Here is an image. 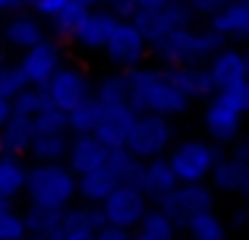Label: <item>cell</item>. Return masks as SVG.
<instances>
[{
    "label": "cell",
    "instance_id": "cell-15",
    "mask_svg": "<svg viewBox=\"0 0 249 240\" xmlns=\"http://www.w3.org/2000/svg\"><path fill=\"white\" fill-rule=\"evenodd\" d=\"M107 152L110 148H104L95 136H70L63 165L70 167L73 177H82V174H89V171H98V167L107 161Z\"/></svg>",
    "mask_w": 249,
    "mask_h": 240
},
{
    "label": "cell",
    "instance_id": "cell-43",
    "mask_svg": "<svg viewBox=\"0 0 249 240\" xmlns=\"http://www.w3.org/2000/svg\"><path fill=\"white\" fill-rule=\"evenodd\" d=\"M6 120H10V98H3V95H0V127H3Z\"/></svg>",
    "mask_w": 249,
    "mask_h": 240
},
{
    "label": "cell",
    "instance_id": "cell-23",
    "mask_svg": "<svg viewBox=\"0 0 249 240\" xmlns=\"http://www.w3.org/2000/svg\"><path fill=\"white\" fill-rule=\"evenodd\" d=\"M29 146H32L29 120L10 117L0 127V155H6V158H22V155H29Z\"/></svg>",
    "mask_w": 249,
    "mask_h": 240
},
{
    "label": "cell",
    "instance_id": "cell-44",
    "mask_svg": "<svg viewBox=\"0 0 249 240\" xmlns=\"http://www.w3.org/2000/svg\"><path fill=\"white\" fill-rule=\"evenodd\" d=\"M73 3H79L82 10H95V6H101V0H73Z\"/></svg>",
    "mask_w": 249,
    "mask_h": 240
},
{
    "label": "cell",
    "instance_id": "cell-37",
    "mask_svg": "<svg viewBox=\"0 0 249 240\" xmlns=\"http://www.w3.org/2000/svg\"><path fill=\"white\" fill-rule=\"evenodd\" d=\"M0 240H25V228H22V215L19 212H3L0 215Z\"/></svg>",
    "mask_w": 249,
    "mask_h": 240
},
{
    "label": "cell",
    "instance_id": "cell-39",
    "mask_svg": "<svg viewBox=\"0 0 249 240\" xmlns=\"http://www.w3.org/2000/svg\"><path fill=\"white\" fill-rule=\"evenodd\" d=\"M101 3L114 19H129L136 13V0H101Z\"/></svg>",
    "mask_w": 249,
    "mask_h": 240
},
{
    "label": "cell",
    "instance_id": "cell-4",
    "mask_svg": "<svg viewBox=\"0 0 249 240\" xmlns=\"http://www.w3.org/2000/svg\"><path fill=\"white\" fill-rule=\"evenodd\" d=\"M174 142V123L167 117H158V114H139L129 129L126 139V152L133 155L136 161H152V158H164V152Z\"/></svg>",
    "mask_w": 249,
    "mask_h": 240
},
{
    "label": "cell",
    "instance_id": "cell-46",
    "mask_svg": "<svg viewBox=\"0 0 249 240\" xmlns=\"http://www.w3.org/2000/svg\"><path fill=\"white\" fill-rule=\"evenodd\" d=\"M6 10H16V3L13 0H0V13H6Z\"/></svg>",
    "mask_w": 249,
    "mask_h": 240
},
{
    "label": "cell",
    "instance_id": "cell-11",
    "mask_svg": "<svg viewBox=\"0 0 249 240\" xmlns=\"http://www.w3.org/2000/svg\"><path fill=\"white\" fill-rule=\"evenodd\" d=\"M16 67H19V73H22V79H25L29 89H44L51 76L63 67V51H60V44H57V38H44L35 48L22 51V60H19Z\"/></svg>",
    "mask_w": 249,
    "mask_h": 240
},
{
    "label": "cell",
    "instance_id": "cell-49",
    "mask_svg": "<svg viewBox=\"0 0 249 240\" xmlns=\"http://www.w3.org/2000/svg\"><path fill=\"white\" fill-rule=\"evenodd\" d=\"M129 240H148V237H129Z\"/></svg>",
    "mask_w": 249,
    "mask_h": 240
},
{
    "label": "cell",
    "instance_id": "cell-25",
    "mask_svg": "<svg viewBox=\"0 0 249 240\" xmlns=\"http://www.w3.org/2000/svg\"><path fill=\"white\" fill-rule=\"evenodd\" d=\"M183 228H186L189 240H227V224H224V218L214 215V209L189 215Z\"/></svg>",
    "mask_w": 249,
    "mask_h": 240
},
{
    "label": "cell",
    "instance_id": "cell-16",
    "mask_svg": "<svg viewBox=\"0 0 249 240\" xmlns=\"http://www.w3.org/2000/svg\"><path fill=\"white\" fill-rule=\"evenodd\" d=\"M104 228L98 205H70L60 215L57 240H95V231Z\"/></svg>",
    "mask_w": 249,
    "mask_h": 240
},
{
    "label": "cell",
    "instance_id": "cell-21",
    "mask_svg": "<svg viewBox=\"0 0 249 240\" xmlns=\"http://www.w3.org/2000/svg\"><path fill=\"white\" fill-rule=\"evenodd\" d=\"M208 29L224 41V38H246L249 35V0H231L227 6H221L218 13H212Z\"/></svg>",
    "mask_w": 249,
    "mask_h": 240
},
{
    "label": "cell",
    "instance_id": "cell-36",
    "mask_svg": "<svg viewBox=\"0 0 249 240\" xmlns=\"http://www.w3.org/2000/svg\"><path fill=\"white\" fill-rule=\"evenodd\" d=\"M214 98H221L227 108H233L237 114H246V108H249V82H240V86H231V89H221V92H214Z\"/></svg>",
    "mask_w": 249,
    "mask_h": 240
},
{
    "label": "cell",
    "instance_id": "cell-12",
    "mask_svg": "<svg viewBox=\"0 0 249 240\" xmlns=\"http://www.w3.org/2000/svg\"><path fill=\"white\" fill-rule=\"evenodd\" d=\"M212 190H221V193H249V158H246V142H237L231 155H221L214 161L212 174Z\"/></svg>",
    "mask_w": 249,
    "mask_h": 240
},
{
    "label": "cell",
    "instance_id": "cell-10",
    "mask_svg": "<svg viewBox=\"0 0 249 240\" xmlns=\"http://www.w3.org/2000/svg\"><path fill=\"white\" fill-rule=\"evenodd\" d=\"M193 19L196 16L186 6V0H174V3H167L164 10H158V13H133L129 22L142 32L145 44H155L158 38H164L170 32H177V29H189Z\"/></svg>",
    "mask_w": 249,
    "mask_h": 240
},
{
    "label": "cell",
    "instance_id": "cell-42",
    "mask_svg": "<svg viewBox=\"0 0 249 240\" xmlns=\"http://www.w3.org/2000/svg\"><path fill=\"white\" fill-rule=\"evenodd\" d=\"M174 0H136V13H158Z\"/></svg>",
    "mask_w": 249,
    "mask_h": 240
},
{
    "label": "cell",
    "instance_id": "cell-47",
    "mask_svg": "<svg viewBox=\"0 0 249 240\" xmlns=\"http://www.w3.org/2000/svg\"><path fill=\"white\" fill-rule=\"evenodd\" d=\"M13 209V203H6V199H0V215H3V212H10Z\"/></svg>",
    "mask_w": 249,
    "mask_h": 240
},
{
    "label": "cell",
    "instance_id": "cell-40",
    "mask_svg": "<svg viewBox=\"0 0 249 240\" xmlns=\"http://www.w3.org/2000/svg\"><path fill=\"white\" fill-rule=\"evenodd\" d=\"M231 0H186V6L193 10V16H212V13H218L221 6H227Z\"/></svg>",
    "mask_w": 249,
    "mask_h": 240
},
{
    "label": "cell",
    "instance_id": "cell-26",
    "mask_svg": "<svg viewBox=\"0 0 249 240\" xmlns=\"http://www.w3.org/2000/svg\"><path fill=\"white\" fill-rule=\"evenodd\" d=\"M67 133H57V136H32V146L29 155L35 158V165H60L67 158Z\"/></svg>",
    "mask_w": 249,
    "mask_h": 240
},
{
    "label": "cell",
    "instance_id": "cell-45",
    "mask_svg": "<svg viewBox=\"0 0 249 240\" xmlns=\"http://www.w3.org/2000/svg\"><path fill=\"white\" fill-rule=\"evenodd\" d=\"M13 3H16V10H32L35 0H13Z\"/></svg>",
    "mask_w": 249,
    "mask_h": 240
},
{
    "label": "cell",
    "instance_id": "cell-48",
    "mask_svg": "<svg viewBox=\"0 0 249 240\" xmlns=\"http://www.w3.org/2000/svg\"><path fill=\"white\" fill-rule=\"evenodd\" d=\"M3 63H6V60H3V48H0V67H3Z\"/></svg>",
    "mask_w": 249,
    "mask_h": 240
},
{
    "label": "cell",
    "instance_id": "cell-31",
    "mask_svg": "<svg viewBox=\"0 0 249 240\" xmlns=\"http://www.w3.org/2000/svg\"><path fill=\"white\" fill-rule=\"evenodd\" d=\"M104 167H107V174L117 180V186H120V184H136L142 161H136L133 155L126 152V148H110V152H107V161H104Z\"/></svg>",
    "mask_w": 249,
    "mask_h": 240
},
{
    "label": "cell",
    "instance_id": "cell-29",
    "mask_svg": "<svg viewBox=\"0 0 249 240\" xmlns=\"http://www.w3.org/2000/svg\"><path fill=\"white\" fill-rule=\"evenodd\" d=\"M101 105L95 98H85L82 105H76L73 111H67V136H91L95 133Z\"/></svg>",
    "mask_w": 249,
    "mask_h": 240
},
{
    "label": "cell",
    "instance_id": "cell-27",
    "mask_svg": "<svg viewBox=\"0 0 249 240\" xmlns=\"http://www.w3.org/2000/svg\"><path fill=\"white\" fill-rule=\"evenodd\" d=\"M91 98L101 108L126 105V73H104L98 86H91Z\"/></svg>",
    "mask_w": 249,
    "mask_h": 240
},
{
    "label": "cell",
    "instance_id": "cell-9",
    "mask_svg": "<svg viewBox=\"0 0 249 240\" xmlns=\"http://www.w3.org/2000/svg\"><path fill=\"white\" fill-rule=\"evenodd\" d=\"M44 95H48V101L57 108V111H73L76 105H82L85 98H91V79L89 73H85L82 67H76V63H67V67H60L54 76L48 79V86L41 89Z\"/></svg>",
    "mask_w": 249,
    "mask_h": 240
},
{
    "label": "cell",
    "instance_id": "cell-34",
    "mask_svg": "<svg viewBox=\"0 0 249 240\" xmlns=\"http://www.w3.org/2000/svg\"><path fill=\"white\" fill-rule=\"evenodd\" d=\"M82 16H85V10H82L79 3H73V0H70V3L63 6V10L57 13V16L51 19L48 25L54 29V35H57V38H70V35H73V29L79 25V19H82Z\"/></svg>",
    "mask_w": 249,
    "mask_h": 240
},
{
    "label": "cell",
    "instance_id": "cell-5",
    "mask_svg": "<svg viewBox=\"0 0 249 240\" xmlns=\"http://www.w3.org/2000/svg\"><path fill=\"white\" fill-rule=\"evenodd\" d=\"M218 158H221V152L212 146V142L186 139L170 152L167 165H170V171H174L177 184H205Z\"/></svg>",
    "mask_w": 249,
    "mask_h": 240
},
{
    "label": "cell",
    "instance_id": "cell-24",
    "mask_svg": "<svg viewBox=\"0 0 249 240\" xmlns=\"http://www.w3.org/2000/svg\"><path fill=\"white\" fill-rule=\"evenodd\" d=\"M117 186V180L107 174V167H98V171H89L82 177H76V196L85 199V205H101L104 199L110 196V190Z\"/></svg>",
    "mask_w": 249,
    "mask_h": 240
},
{
    "label": "cell",
    "instance_id": "cell-22",
    "mask_svg": "<svg viewBox=\"0 0 249 240\" xmlns=\"http://www.w3.org/2000/svg\"><path fill=\"white\" fill-rule=\"evenodd\" d=\"M170 76H174V86L183 92V98H186L189 105H193V101H205V98L214 95V86H212V79H208V70L202 67V63L199 67H174Z\"/></svg>",
    "mask_w": 249,
    "mask_h": 240
},
{
    "label": "cell",
    "instance_id": "cell-17",
    "mask_svg": "<svg viewBox=\"0 0 249 240\" xmlns=\"http://www.w3.org/2000/svg\"><path fill=\"white\" fill-rule=\"evenodd\" d=\"M117 19L110 16L104 6H95V10H85V16L79 19V25L73 29V44L82 51H101L104 41H107L110 29H114Z\"/></svg>",
    "mask_w": 249,
    "mask_h": 240
},
{
    "label": "cell",
    "instance_id": "cell-1",
    "mask_svg": "<svg viewBox=\"0 0 249 240\" xmlns=\"http://www.w3.org/2000/svg\"><path fill=\"white\" fill-rule=\"evenodd\" d=\"M126 105L136 114H158L170 120L186 111L189 101L174 86L167 67H136L126 73Z\"/></svg>",
    "mask_w": 249,
    "mask_h": 240
},
{
    "label": "cell",
    "instance_id": "cell-2",
    "mask_svg": "<svg viewBox=\"0 0 249 240\" xmlns=\"http://www.w3.org/2000/svg\"><path fill=\"white\" fill-rule=\"evenodd\" d=\"M152 48V54L158 57L164 67H199L202 60H208L212 54H218L221 48H224V41H221L218 35H214L212 29H177L170 32V35L158 38L155 44H148Z\"/></svg>",
    "mask_w": 249,
    "mask_h": 240
},
{
    "label": "cell",
    "instance_id": "cell-32",
    "mask_svg": "<svg viewBox=\"0 0 249 240\" xmlns=\"http://www.w3.org/2000/svg\"><path fill=\"white\" fill-rule=\"evenodd\" d=\"M177 228L174 222L164 215V212H158L152 205V209H145V215H142L139 222V237H148V240H174Z\"/></svg>",
    "mask_w": 249,
    "mask_h": 240
},
{
    "label": "cell",
    "instance_id": "cell-6",
    "mask_svg": "<svg viewBox=\"0 0 249 240\" xmlns=\"http://www.w3.org/2000/svg\"><path fill=\"white\" fill-rule=\"evenodd\" d=\"M101 54L107 57V63H114L120 73H129V70L142 67V60H145L148 54V44L145 38H142V32L136 29L129 19H117L114 29H110L107 41H104Z\"/></svg>",
    "mask_w": 249,
    "mask_h": 240
},
{
    "label": "cell",
    "instance_id": "cell-8",
    "mask_svg": "<svg viewBox=\"0 0 249 240\" xmlns=\"http://www.w3.org/2000/svg\"><path fill=\"white\" fill-rule=\"evenodd\" d=\"M155 209L164 212L170 222H174V228H183L189 215L214 209V190L205 184H177L167 196H161L155 203Z\"/></svg>",
    "mask_w": 249,
    "mask_h": 240
},
{
    "label": "cell",
    "instance_id": "cell-13",
    "mask_svg": "<svg viewBox=\"0 0 249 240\" xmlns=\"http://www.w3.org/2000/svg\"><path fill=\"white\" fill-rule=\"evenodd\" d=\"M139 114L133 111L129 105H114V108H101L98 114V123H95V139L101 142L104 148H123L129 139V129Z\"/></svg>",
    "mask_w": 249,
    "mask_h": 240
},
{
    "label": "cell",
    "instance_id": "cell-35",
    "mask_svg": "<svg viewBox=\"0 0 249 240\" xmlns=\"http://www.w3.org/2000/svg\"><path fill=\"white\" fill-rule=\"evenodd\" d=\"M25 89H29V86H25V79H22V73H19L16 63H13V67L3 63V67H0V95L13 101L19 92H25Z\"/></svg>",
    "mask_w": 249,
    "mask_h": 240
},
{
    "label": "cell",
    "instance_id": "cell-19",
    "mask_svg": "<svg viewBox=\"0 0 249 240\" xmlns=\"http://www.w3.org/2000/svg\"><path fill=\"white\" fill-rule=\"evenodd\" d=\"M44 25H41V19L35 16V13H29V10H19V13H13L10 19H6V25H3V41L10 44V48H16V51H29V48H35L38 41H44Z\"/></svg>",
    "mask_w": 249,
    "mask_h": 240
},
{
    "label": "cell",
    "instance_id": "cell-18",
    "mask_svg": "<svg viewBox=\"0 0 249 240\" xmlns=\"http://www.w3.org/2000/svg\"><path fill=\"white\" fill-rule=\"evenodd\" d=\"M202 123L214 142H233L240 136V127H243V114H237L233 108H227L221 98L212 95L205 105V114H202Z\"/></svg>",
    "mask_w": 249,
    "mask_h": 240
},
{
    "label": "cell",
    "instance_id": "cell-28",
    "mask_svg": "<svg viewBox=\"0 0 249 240\" xmlns=\"http://www.w3.org/2000/svg\"><path fill=\"white\" fill-rule=\"evenodd\" d=\"M25 186V165L22 158H6L0 155V199L13 203Z\"/></svg>",
    "mask_w": 249,
    "mask_h": 240
},
{
    "label": "cell",
    "instance_id": "cell-14",
    "mask_svg": "<svg viewBox=\"0 0 249 240\" xmlns=\"http://www.w3.org/2000/svg\"><path fill=\"white\" fill-rule=\"evenodd\" d=\"M205 70H208V79H212L214 92H221V89H231V86L246 82L249 60H246L243 51H237V48H221L218 54L208 57Z\"/></svg>",
    "mask_w": 249,
    "mask_h": 240
},
{
    "label": "cell",
    "instance_id": "cell-20",
    "mask_svg": "<svg viewBox=\"0 0 249 240\" xmlns=\"http://www.w3.org/2000/svg\"><path fill=\"white\" fill-rule=\"evenodd\" d=\"M136 186L142 190V196L158 203L161 196H167L170 190L177 186V177L170 171L167 158H152V161H142L139 167V177H136Z\"/></svg>",
    "mask_w": 249,
    "mask_h": 240
},
{
    "label": "cell",
    "instance_id": "cell-33",
    "mask_svg": "<svg viewBox=\"0 0 249 240\" xmlns=\"http://www.w3.org/2000/svg\"><path fill=\"white\" fill-rule=\"evenodd\" d=\"M29 127H32V136H57V133H67V114L57 111V108L48 101V105H44L41 111L29 120Z\"/></svg>",
    "mask_w": 249,
    "mask_h": 240
},
{
    "label": "cell",
    "instance_id": "cell-30",
    "mask_svg": "<svg viewBox=\"0 0 249 240\" xmlns=\"http://www.w3.org/2000/svg\"><path fill=\"white\" fill-rule=\"evenodd\" d=\"M22 215V228L25 237H44V234H54L60 228V215L63 212H51V209H38V205H29Z\"/></svg>",
    "mask_w": 249,
    "mask_h": 240
},
{
    "label": "cell",
    "instance_id": "cell-7",
    "mask_svg": "<svg viewBox=\"0 0 249 240\" xmlns=\"http://www.w3.org/2000/svg\"><path fill=\"white\" fill-rule=\"evenodd\" d=\"M145 209H148V199L142 196V190H139L136 184H120V186H114V190H110V196L104 199L101 205H98L104 224H110V228H120V231L139 228Z\"/></svg>",
    "mask_w": 249,
    "mask_h": 240
},
{
    "label": "cell",
    "instance_id": "cell-38",
    "mask_svg": "<svg viewBox=\"0 0 249 240\" xmlns=\"http://www.w3.org/2000/svg\"><path fill=\"white\" fill-rule=\"evenodd\" d=\"M67 3H70V0H35V6H32V10H35L38 19H48V22H51V19H54Z\"/></svg>",
    "mask_w": 249,
    "mask_h": 240
},
{
    "label": "cell",
    "instance_id": "cell-41",
    "mask_svg": "<svg viewBox=\"0 0 249 240\" xmlns=\"http://www.w3.org/2000/svg\"><path fill=\"white\" fill-rule=\"evenodd\" d=\"M95 240H129V231H120V228L104 224L101 231H95Z\"/></svg>",
    "mask_w": 249,
    "mask_h": 240
},
{
    "label": "cell",
    "instance_id": "cell-3",
    "mask_svg": "<svg viewBox=\"0 0 249 240\" xmlns=\"http://www.w3.org/2000/svg\"><path fill=\"white\" fill-rule=\"evenodd\" d=\"M22 193L29 196V205L51 212H63L76 199V177L63 165H35L25 167V186Z\"/></svg>",
    "mask_w": 249,
    "mask_h": 240
}]
</instances>
